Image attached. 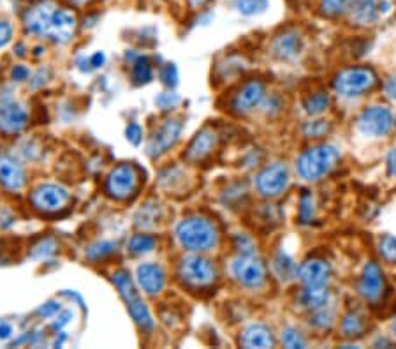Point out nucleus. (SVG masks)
<instances>
[{
    "label": "nucleus",
    "instance_id": "nucleus-1",
    "mask_svg": "<svg viewBox=\"0 0 396 349\" xmlns=\"http://www.w3.org/2000/svg\"><path fill=\"white\" fill-rule=\"evenodd\" d=\"M176 238L182 247L192 252L210 251L218 244V231L213 222L201 215H192L176 226Z\"/></svg>",
    "mask_w": 396,
    "mask_h": 349
},
{
    "label": "nucleus",
    "instance_id": "nucleus-2",
    "mask_svg": "<svg viewBox=\"0 0 396 349\" xmlns=\"http://www.w3.org/2000/svg\"><path fill=\"white\" fill-rule=\"evenodd\" d=\"M340 160V150L333 145H317L306 149L296 163V171L306 182H317L331 173Z\"/></svg>",
    "mask_w": 396,
    "mask_h": 349
},
{
    "label": "nucleus",
    "instance_id": "nucleus-3",
    "mask_svg": "<svg viewBox=\"0 0 396 349\" xmlns=\"http://www.w3.org/2000/svg\"><path fill=\"white\" fill-rule=\"evenodd\" d=\"M377 85V76L368 67H351L334 76L333 87L344 97H354L372 90Z\"/></svg>",
    "mask_w": 396,
    "mask_h": 349
},
{
    "label": "nucleus",
    "instance_id": "nucleus-4",
    "mask_svg": "<svg viewBox=\"0 0 396 349\" xmlns=\"http://www.w3.org/2000/svg\"><path fill=\"white\" fill-rule=\"evenodd\" d=\"M395 128V116L388 106H370L358 118V129L365 136L382 138L388 136Z\"/></svg>",
    "mask_w": 396,
    "mask_h": 349
},
{
    "label": "nucleus",
    "instance_id": "nucleus-5",
    "mask_svg": "<svg viewBox=\"0 0 396 349\" xmlns=\"http://www.w3.org/2000/svg\"><path fill=\"white\" fill-rule=\"evenodd\" d=\"M178 275L189 286L206 287L213 284L217 272L208 259L201 258V256H185L180 259Z\"/></svg>",
    "mask_w": 396,
    "mask_h": 349
},
{
    "label": "nucleus",
    "instance_id": "nucleus-6",
    "mask_svg": "<svg viewBox=\"0 0 396 349\" xmlns=\"http://www.w3.org/2000/svg\"><path fill=\"white\" fill-rule=\"evenodd\" d=\"M139 173L132 164H120L106 179V193L115 200H127L138 189Z\"/></svg>",
    "mask_w": 396,
    "mask_h": 349
},
{
    "label": "nucleus",
    "instance_id": "nucleus-7",
    "mask_svg": "<svg viewBox=\"0 0 396 349\" xmlns=\"http://www.w3.org/2000/svg\"><path fill=\"white\" fill-rule=\"evenodd\" d=\"M231 270H233L234 279L245 287L257 289L266 280L264 265L255 254H240L233 261Z\"/></svg>",
    "mask_w": 396,
    "mask_h": 349
},
{
    "label": "nucleus",
    "instance_id": "nucleus-8",
    "mask_svg": "<svg viewBox=\"0 0 396 349\" xmlns=\"http://www.w3.org/2000/svg\"><path fill=\"white\" fill-rule=\"evenodd\" d=\"M257 191L264 198H276L289 186V170L285 164L275 163L266 166L255 180Z\"/></svg>",
    "mask_w": 396,
    "mask_h": 349
},
{
    "label": "nucleus",
    "instance_id": "nucleus-9",
    "mask_svg": "<svg viewBox=\"0 0 396 349\" xmlns=\"http://www.w3.org/2000/svg\"><path fill=\"white\" fill-rule=\"evenodd\" d=\"M180 135H182V122L176 121V118H169V121L164 122L159 129L152 135L150 138L148 146H146V152L150 157H160L171 150L173 146L178 142Z\"/></svg>",
    "mask_w": 396,
    "mask_h": 349
},
{
    "label": "nucleus",
    "instance_id": "nucleus-10",
    "mask_svg": "<svg viewBox=\"0 0 396 349\" xmlns=\"http://www.w3.org/2000/svg\"><path fill=\"white\" fill-rule=\"evenodd\" d=\"M30 201L41 212H57L66 207L69 201V193L66 187L57 186V184H43L34 189Z\"/></svg>",
    "mask_w": 396,
    "mask_h": 349
},
{
    "label": "nucleus",
    "instance_id": "nucleus-11",
    "mask_svg": "<svg viewBox=\"0 0 396 349\" xmlns=\"http://www.w3.org/2000/svg\"><path fill=\"white\" fill-rule=\"evenodd\" d=\"M29 125V113L18 102L8 101L0 104V135H20Z\"/></svg>",
    "mask_w": 396,
    "mask_h": 349
},
{
    "label": "nucleus",
    "instance_id": "nucleus-12",
    "mask_svg": "<svg viewBox=\"0 0 396 349\" xmlns=\"http://www.w3.org/2000/svg\"><path fill=\"white\" fill-rule=\"evenodd\" d=\"M55 8L57 6L51 0H43V2H37L36 6L29 8V11L23 16L27 32L34 34V36L48 37V30H50V22Z\"/></svg>",
    "mask_w": 396,
    "mask_h": 349
},
{
    "label": "nucleus",
    "instance_id": "nucleus-13",
    "mask_svg": "<svg viewBox=\"0 0 396 349\" xmlns=\"http://www.w3.org/2000/svg\"><path fill=\"white\" fill-rule=\"evenodd\" d=\"M76 25L78 20L74 13L67 11L64 8H55L50 22V30H48V39L59 44L69 43L73 39L74 32H76Z\"/></svg>",
    "mask_w": 396,
    "mask_h": 349
},
{
    "label": "nucleus",
    "instance_id": "nucleus-14",
    "mask_svg": "<svg viewBox=\"0 0 396 349\" xmlns=\"http://www.w3.org/2000/svg\"><path fill=\"white\" fill-rule=\"evenodd\" d=\"M266 90L264 85L261 83L259 80H250L240 88V90L234 94L233 97V111L240 113V115H245V113H250L252 109L257 108L259 104L264 99Z\"/></svg>",
    "mask_w": 396,
    "mask_h": 349
},
{
    "label": "nucleus",
    "instance_id": "nucleus-15",
    "mask_svg": "<svg viewBox=\"0 0 396 349\" xmlns=\"http://www.w3.org/2000/svg\"><path fill=\"white\" fill-rule=\"evenodd\" d=\"M27 184L22 163L9 153H0V186L8 191H20Z\"/></svg>",
    "mask_w": 396,
    "mask_h": 349
},
{
    "label": "nucleus",
    "instance_id": "nucleus-16",
    "mask_svg": "<svg viewBox=\"0 0 396 349\" xmlns=\"http://www.w3.org/2000/svg\"><path fill=\"white\" fill-rule=\"evenodd\" d=\"M358 291L365 300H370V302L381 299L382 291H384V275H382L381 266L375 261L365 265L363 273L360 277V284H358Z\"/></svg>",
    "mask_w": 396,
    "mask_h": 349
},
{
    "label": "nucleus",
    "instance_id": "nucleus-17",
    "mask_svg": "<svg viewBox=\"0 0 396 349\" xmlns=\"http://www.w3.org/2000/svg\"><path fill=\"white\" fill-rule=\"evenodd\" d=\"M298 277L303 286H326L331 277V265L320 258L305 259L299 265Z\"/></svg>",
    "mask_w": 396,
    "mask_h": 349
},
{
    "label": "nucleus",
    "instance_id": "nucleus-18",
    "mask_svg": "<svg viewBox=\"0 0 396 349\" xmlns=\"http://www.w3.org/2000/svg\"><path fill=\"white\" fill-rule=\"evenodd\" d=\"M138 282L146 295H159L166 284V272L157 263H143L138 266Z\"/></svg>",
    "mask_w": 396,
    "mask_h": 349
},
{
    "label": "nucleus",
    "instance_id": "nucleus-19",
    "mask_svg": "<svg viewBox=\"0 0 396 349\" xmlns=\"http://www.w3.org/2000/svg\"><path fill=\"white\" fill-rule=\"evenodd\" d=\"M217 146V132L211 131V129H203L196 135V138L190 142L189 150L185 153V159L190 163H197V160H203L204 157L210 156L211 152Z\"/></svg>",
    "mask_w": 396,
    "mask_h": 349
},
{
    "label": "nucleus",
    "instance_id": "nucleus-20",
    "mask_svg": "<svg viewBox=\"0 0 396 349\" xmlns=\"http://www.w3.org/2000/svg\"><path fill=\"white\" fill-rule=\"evenodd\" d=\"M240 344L248 349L252 348L266 349L275 345V337H273V331L269 330L266 324L252 323L248 324V327L243 330V334H241Z\"/></svg>",
    "mask_w": 396,
    "mask_h": 349
},
{
    "label": "nucleus",
    "instance_id": "nucleus-21",
    "mask_svg": "<svg viewBox=\"0 0 396 349\" xmlns=\"http://www.w3.org/2000/svg\"><path fill=\"white\" fill-rule=\"evenodd\" d=\"M302 50L303 39L296 30H288L273 41V53L282 60H292L302 53Z\"/></svg>",
    "mask_w": 396,
    "mask_h": 349
},
{
    "label": "nucleus",
    "instance_id": "nucleus-22",
    "mask_svg": "<svg viewBox=\"0 0 396 349\" xmlns=\"http://www.w3.org/2000/svg\"><path fill=\"white\" fill-rule=\"evenodd\" d=\"M349 9L351 20L356 25H372L377 20V4H375V0H353Z\"/></svg>",
    "mask_w": 396,
    "mask_h": 349
},
{
    "label": "nucleus",
    "instance_id": "nucleus-23",
    "mask_svg": "<svg viewBox=\"0 0 396 349\" xmlns=\"http://www.w3.org/2000/svg\"><path fill=\"white\" fill-rule=\"evenodd\" d=\"M330 299V291H327L326 286H305L302 295H299V302L303 303V307H306L310 310L327 307Z\"/></svg>",
    "mask_w": 396,
    "mask_h": 349
},
{
    "label": "nucleus",
    "instance_id": "nucleus-24",
    "mask_svg": "<svg viewBox=\"0 0 396 349\" xmlns=\"http://www.w3.org/2000/svg\"><path fill=\"white\" fill-rule=\"evenodd\" d=\"M365 328H367V324H365V317L361 316L358 310H351V313H347L346 316H344L342 331L347 338L361 337Z\"/></svg>",
    "mask_w": 396,
    "mask_h": 349
},
{
    "label": "nucleus",
    "instance_id": "nucleus-25",
    "mask_svg": "<svg viewBox=\"0 0 396 349\" xmlns=\"http://www.w3.org/2000/svg\"><path fill=\"white\" fill-rule=\"evenodd\" d=\"M129 313H131L132 320L139 324L143 331H150L153 328V320H152V314H150L148 307L143 303L141 299L134 300V302L129 303Z\"/></svg>",
    "mask_w": 396,
    "mask_h": 349
},
{
    "label": "nucleus",
    "instance_id": "nucleus-26",
    "mask_svg": "<svg viewBox=\"0 0 396 349\" xmlns=\"http://www.w3.org/2000/svg\"><path fill=\"white\" fill-rule=\"evenodd\" d=\"M113 282L117 284L118 291H120V295L124 296L125 302H127V306L131 302H134V300L139 299L134 282H132L131 275H129L127 272H124V270H122V272L115 273V275H113Z\"/></svg>",
    "mask_w": 396,
    "mask_h": 349
},
{
    "label": "nucleus",
    "instance_id": "nucleus-27",
    "mask_svg": "<svg viewBox=\"0 0 396 349\" xmlns=\"http://www.w3.org/2000/svg\"><path fill=\"white\" fill-rule=\"evenodd\" d=\"M331 104V97L326 92H317V94L309 95V97L303 101V108L309 115H320V113L326 111Z\"/></svg>",
    "mask_w": 396,
    "mask_h": 349
},
{
    "label": "nucleus",
    "instance_id": "nucleus-28",
    "mask_svg": "<svg viewBox=\"0 0 396 349\" xmlns=\"http://www.w3.org/2000/svg\"><path fill=\"white\" fill-rule=\"evenodd\" d=\"M132 78L138 85L150 83L153 78L152 64L146 57H136V60L132 62Z\"/></svg>",
    "mask_w": 396,
    "mask_h": 349
},
{
    "label": "nucleus",
    "instance_id": "nucleus-29",
    "mask_svg": "<svg viewBox=\"0 0 396 349\" xmlns=\"http://www.w3.org/2000/svg\"><path fill=\"white\" fill-rule=\"evenodd\" d=\"M275 272L278 273L280 279L289 280L298 275V266L285 252H278L275 258Z\"/></svg>",
    "mask_w": 396,
    "mask_h": 349
},
{
    "label": "nucleus",
    "instance_id": "nucleus-30",
    "mask_svg": "<svg viewBox=\"0 0 396 349\" xmlns=\"http://www.w3.org/2000/svg\"><path fill=\"white\" fill-rule=\"evenodd\" d=\"M153 247H155V240H153V237H150V235H143V233L134 235V237L131 238V244H129V249H131L134 254H146V252L153 251Z\"/></svg>",
    "mask_w": 396,
    "mask_h": 349
},
{
    "label": "nucleus",
    "instance_id": "nucleus-31",
    "mask_svg": "<svg viewBox=\"0 0 396 349\" xmlns=\"http://www.w3.org/2000/svg\"><path fill=\"white\" fill-rule=\"evenodd\" d=\"M379 252L382 258L391 265H396V237L393 235H386L379 242Z\"/></svg>",
    "mask_w": 396,
    "mask_h": 349
},
{
    "label": "nucleus",
    "instance_id": "nucleus-32",
    "mask_svg": "<svg viewBox=\"0 0 396 349\" xmlns=\"http://www.w3.org/2000/svg\"><path fill=\"white\" fill-rule=\"evenodd\" d=\"M268 8V0H238L236 9L245 16H254Z\"/></svg>",
    "mask_w": 396,
    "mask_h": 349
},
{
    "label": "nucleus",
    "instance_id": "nucleus-33",
    "mask_svg": "<svg viewBox=\"0 0 396 349\" xmlns=\"http://www.w3.org/2000/svg\"><path fill=\"white\" fill-rule=\"evenodd\" d=\"M353 0H320V9L326 16H338L349 9Z\"/></svg>",
    "mask_w": 396,
    "mask_h": 349
},
{
    "label": "nucleus",
    "instance_id": "nucleus-34",
    "mask_svg": "<svg viewBox=\"0 0 396 349\" xmlns=\"http://www.w3.org/2000/svg\"><path fill=\"white\" fill-rule=\"evenodd\" d=\"M333 313H331L327 307H323V309L312 310V316H310V324L316 328H320V330H326L333 324Z\"/></svg>",
    "mask_w": 396,
    "mask_h": 349
},
{
    "label": "nucleus",
    "instance_id": "nucleus-35",
    "mask_svg": "<svg viewBox=\"0 0 396 349\" xmlns=\"http://www.w3.org/2000/svg\"><path fill=\"white\" fill-rule=\"evenodd\" d=\"M331 131L330 122L326 121H313V122H306L305 128H303V132L309 138H320V136H326L327 132Z\"/></svg>",
    "mask_w": 396,
    "mask_h": 349
},
{
    "label": "nucleus",
    "instance_id": "nucleus-36",
    "mask_svg": "<svg viewBox=\"0 0 396 349\" xmlns=\"http://www.w3.org/2000/svg\"><path fill=\"white\" fill-rule=\"evenodd\" d=\"M282 342H284L285 348H291V349H302L305 348V338L302 337L296 328H285L282 331Z\"/></svg>",
    "mask_w": 396,
    "mask_h": 349
},
{
    "label": "nucleus",
    "instance_id": "nucleus-37",
    "mask_svg": "<svg viewBox=\"0 0 396 349\" xmlns=\"http://www.w3.org/2000/svg\"><path fill=\"white\" fill-rule=\"evenodd\" d=\"M113 251H115V244H111V242H99V244L92 245V247L88 249L87 256L88 259H92V261H99V259L111 254Z\"/></svg>",
    "mask_w": 396,
    "mask_h": 349
},
{
    "label": "nucleus",
    "instance_id": "nucleus-38",
    "mask_svg": "<svg viewBox=\"0 0 396 349\" xmlns=\"http://www.w3.org/2000/svg\"><path fill=\"white\" fill-rule=\"evenodd\" d=\"M313 198L312 194L305 193L302 196V200H299V219H302L303 224H306V222H310L313 219Z\"/></svg>",
    "mask_w": 396,
    "mask_h": 349
},
{
    "label": "nucleus",
    "instance_id": "nucleus-39",
    "mask_svg": "<svg viewBox=\"0 0 396 349\" xmlns=\"http://www.w3.org/2000/svg\"><path fill=\"white\" fill-rule=\"evenodd\" d=\"M160 80H162L167 87H176V83H178V69H176L175 64H166V66L160 69Z\"/></svg>",
    "mask_w": 396,
    "mask_h": 349
},
{
    "label": "nucleus",
    "instance_id": "nucleus-40",
    "mask_svg": "<svg viewBox=\"0 0 396 349\" xmlns=\"http://www.w3.org/2000/svg\"><path fill=\"white\" fill-rule=\"evenodd\" d=\"M234 247L241 252V254H255V245L247 235H236L234 237Z\"/></svg>",
    "mask_w": 396,
    "mask_h": 349
},
{
    "label": "nucleus",
    "instance_id": "nucleus-41",
    "mask_svg": "<svg viewBox=\"0 0 396 349\" xmlns=\"http://www.w3.org/2000/svg\"><path fill=\"white\" fill-rule=\"evenodd\" d=\"M178 101H180V97L175 94V92H162V94L155 99L159 108H162V109L175 108V106L178 104Z\"/></svg>",
    "mask_w": 396,
    "mask_h": 349
},
{
    "label": "nucleus",
    "instance_id": "nucleus-42",
    "mask_svg": "<svg viewBox=\"0 0 396 349\" xmlns=\"http://www.w3.org/2000/svg\"><path fill=\"white\" fill-rule=\"evenodd\" d=\"M55 249H57L55 242L51 240V238H46V240H43L39 245L34 247L32 256L34 258H43V256H48V254H51V252H55Z\"/></svg>",
    "mask_w": 396,
    "mask_h": 349
},
{
    "label": "nucleus",
    "instance_id": "nucleus-43",
    "mask_svg": "<svg viewBox=\"0 0 396 349\" xmlns=\"http://www.w3.org/2000/svg\"><path fill=\"white\" fill-rule=\"evenodd\" d=\"M125 136H127V139L132 145H139L143 139V131L138 124H129L127 129H125Z\"/></svg>",
    "mask_w": 396,
    "mask_h": 349
},
{
    "label": "nucleus",
    "instance_id": "nucleus-44",
    "mask_svg": "<svg viewBox=\"0 0 396 349\" xmlns=\"http://www.w3.org/2000/svg\"><path fill=\"white\" fill-rule=\"evenodd\" d=\"M13 39V27L9 22H0V48H4Z\"/></svg>",
    "mask_w": 396,
    "mask_h": 349
},
{
    "label": "nucleus",
    "instance_id": "nucleus-45",
    "mask_svg": "<svg viewBox=\"0 0 396 349\" xmlns=\"http://www.w3.org/2000/svg\"><path fill=\"white\" fill-rule=\"evenodd\" d=\"M29 76H30V71L27 66H15V67H13L11 78L15 81H25V80H29Z\"/></svg>",
    "mask_w": 396,
    "mask_h": 349
},
{
    "label": "nucleus",
    "instance_id": "nucleus-46",
    "mask_svg": "<svg viewBox=\"0 0 396 349\" xmlns=\"http://www.w3.org/2000/svg\"><path fill=\"white\" fill-rule=\"evenodd\" d=\"M59 310H60V306H59V303L48 302L46 306L41 307V309H39V314H41V316H53V314H55V313H59Z\"/></svg>",
    "mask_w": 396,
    "mask_h": 349
},
{
    "label": "nucleus",
    "instance_id": "nucleus-47",
    "mask_svg": "<svg viewBox=\"0 0 396 349\" xmlns=\"http://www.w3.org/2000/svg\"><path fill=\"white\" fill-rule=\"evenodd\" d=\"M384 90H386V94L389 95L391 99H395L396 101V76H393V78H389L388 81H386V85H384Z\"/></svg>",
    "mask_w": 396,
    "mask_h": 349
},
{
    "label": "nucleus",
    "instance_id": "nucleus-48",
    "mask_svg": "<svg viewBox=\"0 0 396 349\" xmlns=\"http://www.w3.org/2000/svg\"><path fill=\"white\" fill-rule=\"evenodd\" d=\"M388 173L396 177V149H393L388 156Z\"/></svg>",
    "mask_w": 396,
    "mask_h": 349
},
{
    "label": "nucleus",
    "instance_id": "nucleus-49",
    "mask_svg": "<svg viewBox=\"0 0 396 349\" xmlns=\"http://www.w3.org/2000/svg\"><path fill=\"white\" fill-rule=\"evenodd\" d=\"M102 64H104V55H102L101 51H97L95 55H92V58H90V66L92 67H95V69H97V67H101Z\"/></svg>",
    "mask_w": 396,
    "mask_h": 349
},
{
    "label": "nucleus",
    "instance_id": "nucleus-50",
    "mask_svg": "<svg viewBox=\"0 0 396 349\" xmlns=\"http://www.w3.org/2000/svg\"><path fill=\"white\" fill-rule=\"evenodd\" d=\"M69 317H71V314H69V313H66V314H64V316H60V317H59L60 321H57V323H53V328H55V330H59V328H62L64 324L69 323Z\"/></svg>",
    "mask_w": 396,
    "mask_h": 349
},
{
    "label": "nucleus",
    "instance_id": "nucleus-51",
    "mask_svg": "<svg viewBox=\"0 0 396 349\" xmlns=\"http://www.w3.org/2000/svg\"><path fill=\"white\" fill-rule=\"evenodd\" d=\"M11 335V327L9 324H2L0 327V338H8Z\"/></svg>",
    "mask_w": 396,
    "mask_h": 349
},
{
    "label": "nucleus",
    "instance_id": "nucleus-52",
    "mask_svg": "<svg viewBox=\"0 0 396 349\" xmlns=\"http://www.w3.org/2000/svg\"><path fill=\"white\" fill-rule=\"evenodd\" d=\"M189 2H190V6H192V8L197 9V8H203V6L206 4L208 0H189Z\"/></svg>",
    "mask_w": 396,
    "mask_h": 349
},
{
    "label": "nucleus",
    "instance_id": "nucleus-53",
    "mask_svg": "<svg viewBox=\"0 0 396 349\" xmlns=\"http://www.w3.org/2000/svg\"><path fill=\"white\" fill-rule=\"evenodd\" d=\"M74 4H87V2H90V0H73Z\"/></svg>",
    "mask_w": 396,
    "mask_h": 349
},
{
    "label": "nucleus",
    "instance_id": "nucleus-54",
    "mask_svg": "<svg viewBox=\"0 0 396 349\" xmlns=\"http://www.w3.org/2000/svg\"><path fill=\"white\" fill-rule=\"evenodd\" d=\"M395 330H396V323H395Z\"/></svg>",
    "mask_w": 396,
    "mask_h": 349
}]
</instances>
